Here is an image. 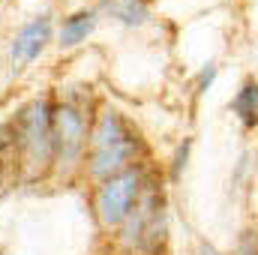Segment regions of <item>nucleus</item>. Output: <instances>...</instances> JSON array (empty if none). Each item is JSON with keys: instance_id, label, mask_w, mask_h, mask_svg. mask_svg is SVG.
<instances>
[{"instance_id": "obj_1", "label": "nucleus", "mask_w": 258, "mask_h": 255, "mask_svg": "<svg viewBox=\"0 0 258 255\" xmlns=\"http://www.w3.org/2000/svg\"><path fill=\"white\" fill-rule=\"evenodd\" d=\"M135 135L129 126L120 120V114H105L96 126V138H93V171L102 177H114L120 171H126L129 159L135 156Z\"/></svg>"}, {"instance_id": "obj_2", "label": "nucleus", "mask_w": 258, "mask_h": 255, "mask_svg": "<svg viewBox=\"0 0 258 255\" xmlns=\"http://www.w3.org/2000/svg\"><path fill=\"white\" fill-rule=\"evenodd\" d=\"M138 189H141V174L135 168H126L114 177L105 180V186L99 192V216L105 225H117L123 222L135 201H138Z\"/></svg>"}, {"instance_id": "obj_3", "label": "nucleus", "mask_w": 258, "mask_h": 255, "mask_svg": "<svg viewBox=\"0 0 258 255\" xmlns=\"http://www.w3.org/2000/svg\"><path fill=\"white\" fill-rule=\"evenodd\" d=\"M21 147L33 165L48 162L51 156V114L45 102H33L21 117Z\"/></svg>"}, {"instance_id": "obj_4", "label": "nucleus", "mask_w": 258, "mask_h": 255, "mask_svg": "<svg viewBox=\"0 0 258 255\" xmlns=\"http://www.w3.org/2000/svg\"><path fill=\"white\" fill-rule=\"evenodd\" d=\"M51 144L63 159H72L81 150V144H84V117L72 105H60V108L51 111Z\"/></svg>"}, {"instance_id": "obj_5", "label": "nucleus", "mask_w": 258, "mask_h": 255, "mask_svg": "<svg viewBox=\"0 0 258 255\" xmlns=\"http://www.w3.org/2000/svg\"><path fill=\"white\" fill-rule=\"evenodd\" d=\"M51 36V18L39 15L36 21H30L12 42V63H30L48 42Z\"/></svg>"}, {"instance_id": "obj_6", "label": "nucleus", "mask_w": 258, "mask_h": 255, "mask_svg": "<svg viewBox=\"0 0 258 255\" xmlns=\"http://www.w3.org/2000/svg\"><path fill=\"white\" fill-rule=\"evenodd\" d=\"M231 111L246 129L258 126V81H246L237 90V96L231 99Z\"/></svg>"}, {"instance_id": "obj_7", "label": "nucleus", "mask_w": 258, "mask_h": 255, "mask_svg": "<svg viewBox=\"0 0 258 255\" xmlns=\"http://www.w3.org/2000/svg\"><path fill=\"white\" fill-rule=\"evenodd\" d=\"M96 27V15L93 12H75L72 18H66L63 30H60V45H78L84 42Z\"/></svg>"}, {"instance_id": "obj_8", "label": "nucleus", "mask_w": 258, "mask_h": 255, "mask_svg": "<svg viewBox=\"0 0 258 255\" xmlns=\"http://www.w3.org/2000/svg\"><path fill=\"white\" fill-rule=\"evenodd\" d=\"M105 9L111 12V18H117L126 27H135V24H144L147 21L144 0H105Z\"/></svg>"}, {"instance_id": "obj_9", "label": "nucleus", "mask_w": 258, "mask_h": 255, "mask_svg": "<svg viewBox=\"0 0 258 255\" xmlns=\"http://www.w3.org/2000/svg\"><path fill=\"white\" fill-rule=\"evenodd\" d=\"M213 78H216V66H207V69L201 72V90H207V87L213 84Z\"/></svg>"}, {"instance_id": "obj_10", "label": "nucleus", "mask_w": 258, "mask_h": 255, "mask_svg": "<svg viewBox=\"0 0 258 255\" xmlns=\"http://www.w3.org/2000/svg\"><path fill=\"white\" fill-rule=\"evenodd\" d=\"M201 255H216V249L213 246H201Z\"/></svg>"}]
</instances>
